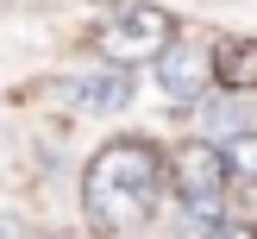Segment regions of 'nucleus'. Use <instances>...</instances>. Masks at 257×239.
Masks as SVG:
<instances>
[{"label":"nucleus","mask_w":257,"mask_h":239,"mask_svg":"<svg viewBox=\"0 0 257 239\" xmlns=\"http://www.w3.org/2000/svg\"><path fill=\"white\" fill-rule=\"evenodd\" d=\"M213 82L220 88H257V44L251 38H238V44H226L213 57Z\"/></svg>","instance_id":"obj_5"},{"label":"nucleus","mask_w":257,"mask_h":239,"mask_svg":"<svg viewBox=\"0 0 257 239\" xmlns=\"http://www.w3.org/2000/svg\"><path fill=\"white\" fill-rule=\"evenodd\" d=\"M170 189H176V195H182L195 214L220 208V195H226L220 145H207V138H188V145H176V157H170Z\"/></svg>","instance_id":"obj_2"},{"label":"nucleus","mask_w":257,"mask_h":239,"mask_svg":"<svg viewBox=\"0 0 257 239\" xmlns=\"http://www.w3.org/2000/svg\"><path fill=\"white\" fill-rule=\"evenodd\" d=\"M157 195H163V157H157L151 138H107L82 170L88 220L107 226V233L145 226L157 214Z\"/></svg>","instance_id":"obj_1"},{"label":"nucleus","mask_w":257,"mask_h":239,"mask_svg":"<svg viewBox=\"0 0 257 239\" xmlns=\"http://www.w3.org/2000/svg\"><path fill=\"white\" fill-rule=\"evenodd\" d=\"M213 239H251L245 226H213Z\"/></svg>","instance_id":"obj_9"},{"label":"nucleus","mask_w":257,"mask_h":239,"mask_svg":"<svg viewBox=\"0 0 257 239\" xmlns=\"http://www.w3.org/2000/svg\"><path fill=\"white\" fill-rule=\"evenodd\" d=\"M163 44H170V19H163L157 7H125V13H113V19L100 25V50H107L119 69L132 57H157Z\"/></svg>","instance_id":"obj_3"},{"label":"nucleus","mask_w":257,"mask_h":239,"mask_svg":"<svg viewBox=\"0 0 257 239\" xmlns=\"http://www.w3.org/2000/svg\"><path fill=\"white\" fill-rule=\"evenodd\" d=\"M132 69H107V75H94V82H82V95H88V107L94 113H119V107H132Z\"/></svg>","instance_id":"obj_6"},{"label":"nucleus","mask_w":257,"mask_h":239,"mask_svg":"<svg viewBox=\"0 0 257 239\" xmlns=\"http://www.w3.org/2000/svg\"><path fill=\"white\" fill-rule=\"evenodd\" d=\"M207 132H238V107L232 101H213L207 107Z\"/></svg>","instance_id":"obj_8"},{"label":"nucleus","mask_w":257,"mask_h":239,"mask_svg":"<svg viewBox=\"0 0 257 239\" xmlns=\"http://www.w3.org/2000/svg\"><path fill=\"white\" fill-rule=\"evenodd\" d=\"M0 239H25V233H19V220H7V214H0Z\"/></svg>","instance_id":"obj_10"},{"label":"nucleus","mask_w":257,"mask_h":239,"mask_svg":"<svg viewBox=\"0 0 257 239\" xmlns=\"http://www.w3.org/2000/svg\"><path fill=\"white\" fill-rule=\"evenodd\" d=\"M207 82H213V50H201V44H163L157 50V88L176 101V107L201 101Z\"/></svg>","instance_id":"obj_4"},{"label":"nucleus","mask_w":257,"mask_h":239,"mask_svg":"<svg viewBox=\"0 0 257 239\" xmlns=\"http://www.w3.org/2000/svg\"><path fill=\"white\" fill-rule=\"evenodd\" d=\"M220 164H226V183H232V176H257V138H226L220 145Z\"/></svg>","instance_id":"obj_7"}]
</instances>
